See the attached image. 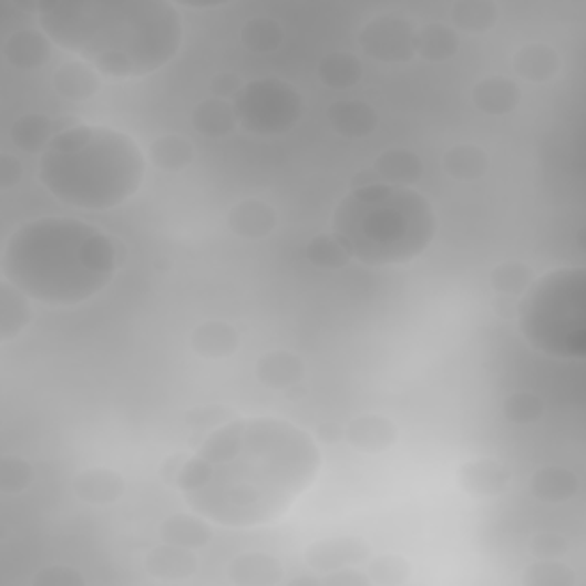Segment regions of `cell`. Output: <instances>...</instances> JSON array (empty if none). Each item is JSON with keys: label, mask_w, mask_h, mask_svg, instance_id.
<instances>
[{"label": "cell", "mask_w": 586, "mask_h": 586, "mask_svg": "<svg viewBox=\"0 0 586 586\" xmlns=\"http://www.w3.org/2000/svg\"><path fill=\"white\" fill-rule=\"evenodd\" d=\"M321 463L317 440L300 426L280 418H236L195 446L175 489L209 523L261 527L280 521L315 484Z\"/></svg>", "instance_id": "cell-1"}, {"label": "cell", "mask_w": 586, "mask_h": 586, "mask_svg": "<svg viewBox=\"0 0 586 586\" xmlns=\"http://www.w3.org/2000/svg\"><path fill=\"white\" fill-rule=\"evenodd\" d=\"M32 8L53 44L115 81L158 72L184 42L182 17L165 0H81Z\"/></svg>", "instance_id": "cell-2"}, {"label": "cell", "mask_w": 586, "mask_h": 586, "mask_svg": "<svg viewBox=\"0 0 586 586\" xmlns=\"http://www.w3.org/2000/svg\"><path fill=\"white\" fill-rule=\"evenodd\" d=\"M115 240L76 218H38L14 229L3 250V280L30 300L74 307L106 289L117 270Z\"/></svg>", "instance_id": "cell-3"}, {"label": "cell", "mask_w": 586, "mask_h": 586, "mask_svg": "<svg viewBox=\"0 0 586 586\" xmlns=\"http://www.w3.org/2000/svg\"><path fill=\"white\" fill-rule=\"evenodd\" d=\"M147 156L124 131L79 124L58 133L38 163L40 184L83 212H109L143 188Z\"/></svg>", "instance_id": "cell-4"}, {"label": "cell", "mask_w": 586, "mask_h": 586, "mask_svg": "<svg viewBox=\"0 0 586 586\" xmlns=\"http://www.w3.org/2000/svg\"><path fill=\"white\" fill-rule=\"evenodd\" d=\"M332 234L360 264L403 266L431 248L438 216L415 188L378 182L341 197L332 214Z\"/></svg>", "instance_id": "cell-5"}, {"label": "cell", "mask_w": 586, "mask_h": 586, "mask_svg": "<svg viewBox=\"0 0 586 586\" xmlns=\"http://www.w3.org/2000/svg\"><path fill=\"white\" fill-rule=\"evenodd\" d=\"M586 270L562 266L521 296L515 319L532 349L559 360L586 358Z\"/></svg>", "instance_id": "cell-6"}, {"label": "cell", "mask_w": 586, "mask_h": 586, "mask_svg": "<svg viewBox=\"0 0 586 586\" xmlns=\"http://www.w3.org/2000/svg\"><path fill=\"white\" fill-rule=\"evenodd\" d=\"M238 126L253 135H285L305 115L302 94L287 81L264 76L244 85L232 101Z\"/></svg>", "instance_id": "cell-7"}, {"label": "cell", "mask_w": 586, "mask_h": 586, "mask_svg": "<svg viewBox=\"0 0 586 586\" xmlns=\"http://www.w3.org/2000/svg\"><path fill=\"white\" fill-rule=\"evenodd\" d=\"M415 25L397 14L373 17L360 30V49L376 62L403 64L415 58Z\"/></svg>", "instance_id": "cell-8"}, {"label": "cell", "mask_w": 586, "mask_h": 586, "mask_svg": "<svg viewBox=\"0 0 586 586\" xmlns=\"http://www.w3.org/2000/svg\"><path fill=\"white\" fill-rule=\"evenodd\" d=\"M371 559V545L358 536L323 538L305 549V564L317 573L358 568Z\"/></svg>", "instance_id": "cell-9"}, {"label": "cell", "mask_w": 586, "mask_h": 586, "mask_svg": "<svg viewBox=\"0 0 586 586\" xmlns=\"http://www.w3.org/2000/svg\"><path fill=\"white\" fill-rule=\"evenodd\" d=\"M456 479H459V486L470 497L489 500V497L502 495L508 489L513 472L504 461L484 456V459H474V461L463 463L456 472Z\"/></svg>", "instance_id": "cell-10"}, {"label": "cell", "mask_w": 586, "mask_h": 586, "mask_svg": "<svg viewBox=\"0 0 586 586\" xmlns=\"http://www.w3.org/2000/svg\"><path fill=\"white\" fill-rule=\"evenodd\" d=\"M3 55L6 62L12 69H19V72H38V69H42L51 60L53 42L44 30L21 28L6 40Z\"/></svg>", "instance_id": "cell-11"}, {"label": "cell", "mask_w": 586, "mask_h": 586, "mask_svg": "<svg viewBox=\"0 0 586 586\" xmlns=\"http://www.w3.org/2000/svg\"><path fill=\"white\" fill-rule=\"evenodd\" d=\"M343 440L362 454H383L397 444L399 429L392 420L367 412V415H358L349 422V426L343 429Z\"/></svg>", "instance_id": "cell-12"}, {"label": "cell", "mask_w": 586, "mask_h": 586, "mask_svg": "<svg viewBox=\"0 0 586 586\" xmlns=\"http://www.w3.org/2000/svg\"><path fill=\"white\" fill-rule=\"evenodd\" d=\"M378 111L367 101L358 99H341L330 103L328 109V124L330 128L349 141H362L378 128Z\"/></svg>", "instance_id": "cell-13"}, {"label": "cell", "mask_w": 586, "mask_h": 586, "mask_svg": "<svg viewBox=\"0 0 586 586\" xmlns=\"http://www.w3.org/2000/svg\"><path fill=\"white\" fill-rule=\"evenodd\" d=\"M72 491L85 504L109 506L122 500L126 493V481L111 467H88L74 476Z\"/></svg>", "instance_id": "cell-14"}, {"label": "cell", "mask_w": 586, "mask_h": 586, "mask_svg": "<svg viewBox=\"0 0 586 586\" xmlns=\"http://www.w3.org/2000/svg\"><path fill=\"white\" fill-rule=\"evenodd\" d=\"M227 225L232 234L240 238L259 240L270 236L275 227H278V212L264 199H244L232 206Z\"/></svg>", "instance_id": "cell-15"}, {"label": "cell", "mask_w": 586, "mask_h": 586, "mask_svg": "<svg viewBox=\"0 0 586 586\" xmlns=\"http://www.w3.org/2000/svg\"><path fill=\"white\" fill-rule=\"evenodd\" d=\"M521 96H523L521 85L502 74L486 76L484 81H479L472 90L474 106L491 117H504L513 113L515 109H518Z\"/></svg>", "instance_id": "cell-16"}, {"label": "cell", "mask_w": 586, "mask_h": 586, "mask_svg": "<svg viewBox=\"0 0 586 586\" xmlns=\"http://www.w3.org/2000/svg\"><path fill=\"white\" fill-rule=\"evenodd\" d=\"M227 577L238 586H273L285 579V568L268 553H244L229 562Z\"/></svg>", "instance_id": "cell-17"}, {"label": "cell", "mask_w": 586, "mask_h": 586, "mask_svg": "<svg viewBox=\"0 0 586 586\" xmlns=\"http://www.w3.org/2000/svg\"><path fill=\"white\" fill-rule=\"evenodd\" d=\"M257 378L268 390L287 392L294 385H300L305 378V362L300 356L287 349H275L257 360Z\"/></svg>", "instance_id": "cell-18"}, {"label": "cell", "mask_w": 586, "mask_h": 586, "mask_svg": "<svg viewBox=\"0 0 586 586\" xmlns=\"http://www.w3.org/2000/svg\"><path fill=\"white\" fill-rule=\"evenodd\" d=\"M513 72L530 83L555 81L562 72V55L543 42L525 44L513 55Z\"/></svg>", "instance_id": "cell-19"}, {"label": "cell", "mask_w": 586, "mask_h": 586, "mask_svg": "<svg viewBox=\"0 0 586 586\" xmlns=\"http://www.w3.org/2000/svg\"><path fill=\"white\" fill-rule=\"evenodd\" d=\"M145 568L154 579H161V582H186L197 573L199 562L193 549L163 543V545H156L147 555Z\"/></svg>", "instance_id": "cell-20"}, {"label": "cell", "mask_w": 586, "mask_h": 586, "mask_svg": "<svg viewBox=\"0 0 586 586\" xmlns=\"http://www.w3.org/2000/svg\"><path fill=\"white\" fill-rule=\"evenodd\" d=\"M240 347L238 330L227 321H204L191 335V349L204 360L232 358Z\"/></svg>", "instance_id": "cell-21"}, {"label": "cell", "mask_w": 586, "mask_h": 586, "mask_svg": "<svg viewBox=\"0 0 586 586\" xmlns=\"http://www.w3.org/2000/svg\"><path fill=\"white\" fill-rule=\"evenodd\" d=\"M51 85H53L58 96L79 103V101H88V99L99 94L101 74L92 64H88L83 60H72V62H64L55 69Z\"/></svg>", "instance_id": "cell-22"}, {"label": "cell", "mask_w": 586, "mask_h": 586, "mask_svg": "<svg viewBox=\"0 0 586 586\" xmlns=\"http://www.w3.org/2000/svg\"><path fill=\"white\" fill-rule=\"evenodd\" d=\"M158 534L163 543L186 549H202L212 543L214 527L197 513H175L161 523Z\"/></svg>", "instance_id": "cell-23"}, {"label": "cell", "mask_w": 586, "mask_h": 586, "mask_svg": "<svg viewBox=\"0 0 586 586\" xmlns=\"http://www.w3.org/2000/svg\"><path fill=\"white\" fill-rule=\"evenodd\" d=\"M530 493L538 502L562 504L579 493V476L562 465H545L532 474Z\"/></svg>", "instance_id": "cell-24"}, {"label": "cell", "mask_w": 586, "mask_h": 586, "mask_svg": "<svg viewBox=\"0 0 586 586\" xmlns=\"http://www.w3.org/2000/svg\"><path fill=\"white\" fill-rule=\"evenodd\" d=\"M373 172L378 175V182H383V184L410 186L422 179L424 163L412 150L392 147L376 158Z\"/></svg>", "instance_id": "cell-25"}, {"label": "cell", "mask_w": 586, "mask_h": 586, "mask_svg": "<svg viewBox=\"0 0 586 586\" xmlns=\"http://www.w3.org/2000/svg\"><path fill=\"white\" fill-rule=\"evenodd\" d=\"M191 122L199 135L212 137V141H220V137H227L238 128L234 103L214 96L197 103L193 109Z\"/></svg>", "instance_id": "cell-26"}, {"label": "cell", "mask_w": 586, "mask_h": 586, "mask_svg": "<svg viewBox=\"0 0 586 586\" xmlns=\"http://www.w3.org/2000/svg\"><path fill=\"white\" fill-rule=\"evenodd\" d=\"M32 321L30 298L12 282H0V341L10 343Z\"/></svg>", "instance_id": "cell-27"}, {"label": "cell", "mask_w": 586, "mask_h": 586, "mask_svg": "<svg viewBox=\"0 0 586 586\" xmlns=\"http://www.w3.org/2000/svg\"><path fill=\"white\" fill-rule=\"evenodd\" d=\"M442 167L452 179L472 184L486 177V172L491 167V156L479 145H456L444 152Z\"/></svg>", "instance_id": "cell-28"}, {"label": "cell", "mask_w": 586, "mask_h": 586, "mask_svg": "<svg viewBox=\"0 0 586 586\" xmlns=\"http://www.w3.org/2000/svg\"><path fill=\"white\" fill-rule=\"evenodd\" d=\"M55 135H58L55 122L42 113L23 115L10 128L12 143L25 154H38V152L42 154Z\"/></svg>", "instance_id": "cell-29"}, {"label": "cell", "mask_w": 586, "mask_h": 586, "mask_svg": "<svg viewBox=\"0 0 586 586\" xmlns=\"http://www.w3.org/2000/svg\"><path fill=\"white\" fill-rule=\"evenodd\" d=\"M150 163L156 165L161 172H182L186 169L195 158V147L184 135L177 133H165L152 141L147 150Z\"/></svg>", "instance_id": "cell-30"}, {"label": "cell", "mask_w": 586, "mask_h": 586, "mask_svg": "<svg viewBox=\"0 0 586 586\" xmlns=\"http://www.w3.org/2000/svg\"><path fill=\"white\" fill-rule=\"evenodd\" d=\"M459 53V34L454 28L429 23L415 34V55L426 62H446Z\"/></svg>", "instance_id": "cell-31"}, {"label": "cell", "mask_w": 586, "mask_h": 586, "mask_svg": "<svg viewBox=\"0 0 586 586\" xmlns=\"http://www.w3.org/2000/svg\"><path fill=\"white\" fill-rule=\"evenodd\" d=\"M362 74L364 69L360 58L343 51L326 55L317 66L319 81L330 90H351L362 81Z\"/></svg>", "instance_id": "cell-32"}, {"label": "cell", "mask_w": 586, "mask_h": 586, "mask_svg": "<svg viewBox=\"0 0 586 586\" xmlns=\"http://www.w3.org/2000/svg\"><path fill=\"white\" fill-rule=\"evenodd\" d=\"M500 21V8L491 0H459L452 6V23L461 32L484 34Z\"/></svg>", "instance_id": "cell-33"}, {"label": "cell", "mask_w": 586, "mask_h": 586, "mask_svg": "<svg viewBox=\"0 0 586 586\" xmlns=\"http://www.w3.org/2000/svg\"><path fill=\"white\" fill-rule=\"evenodd\" d=\"M236 418H238V412L232 405H227V403H206V405H197V408L188 410L186 415H184V424H186V429H188V433L193 438L191 444L197 446L199 444V435L204 440L206 435L218 431L220 426L229 424Z\"/></svg>", "instance_id": "cell-34"}, {"label": "cell", "mask_w": 586, "mask_h": 586, "mask_svg": "<svg viewBox=\"0 0 586 586\" xmlns=\"http://www.w3.org/2000/svg\"><path fill=\"white\" fill-rule=\"evenodd\" d=\"M238 38H240V44H244L250 53L266 55V53H273L282 47L285 30L275 19L255 17V19L244 23V28H240V32H238Z\"/></svg>", "instance_id": "cell-35"}, {"label": "cell", "mask_w": 586, "mask_h": 586, "mask_svg": "<svg viewBox=\"0 0 586 586\" xmlns=\"http://www.w3.org/2000/svg\"><path fill=\"white\" fill-rule=\"evenodd\" d=\"M534 282V270L525 261H504L493 268L491 273V287L497 296H513L518 298L523 296L530 285Z\"/></svg>", "instance_id": "cell-36"}, {"label": "cell", "mask_w": 586, "mask_h": 586, "mask_svg": "<svg viewBox=\"0 0 586 586\" xmlns=\"http://www.w3.org/2000/svg\"><path fill=\"white\" fill-rule=\"evenodd\" d=\"M307 259L321 270H341L351 261L349 250L343 248L341 240L335 234H319L309 240L305 248Z\"/></svg>", "instance_id": "cell-37"}, {"label": "cell", "mask_w": 586, "mask_h": 586, "mask_svg": "<svg viewBox=\"0 0 586 586\" xmlns=\"http://www.w3.org/2000/svg\"><path fill=\"white\" fill-rule=\"evenodd\" d=\"M367 577L378 586H401L412 577V564L401 555L373 557L367 562Z\"/></svg>", "instance_id": "cell-38"}, {"label": "cell", "mask_w": 586, "mask_h": 586, "mask_svg": "<svg viewBox=\"0 0 586 586\" xmlns=\"http://www.w3.org/2000/svg\"><path fill=\"white\" fill-rule=\"evenodd\" d=\"M525 586H575L577 577L559 559H538L523 573Z\"/></svg>", "instance_id": "cell-39"}, {"label": "cell", "mask_w": 586, "mask_h": 586, "mask_svg": "<svg viewBox=\"0 0 586 586\" xmlns=\"http://www.w3.org/2000/svg\"><path fill=\"white\" fill-rule=\"evenodd\" d=\"M34 484V467L21 456L0 459V493L21 495Z\"/></svg>", "instance_id": "cell-40"}, {"label": "cell", "mask_w": 586, "mask_h": 586, "mask_svg": "<svg viewBox=\"0 0 586 586\" xmlns=\"http://www.w3.org/2000/svg\"><path fill=\"white\" fill-rule=\"evenodd\" d=\"M504 418L513 424H534L543 418L545 403L538 394L532 392H515L504 399Z\"/></svg>", "instance_id": "cell-41"}, {"label": "cell", "mask_w": 586, "mask_h": 586, "mask_svg": "<svg viewBox=\"0 0 586 586\" xmlns=\"http://www.w3.org/2000/svg\"><path fill=\"white\" fill-rule=\"evenodd\" d=\"M530 553L536 559H559L570 553V541L559 532H538L530 541Z\"/></svg>", "instance_id": "cell-42"}, {"label": "cell", "mask_w": 586, "mask_h": 586, "mask_svg": "<svg viewBox=\"0 0 586 586\" xmlns=\"http://www.w3.org/2000/svg\"><path fill=\"white\" fill-rule=\"evenodd\" d=\"M32 586H85V577L69 566H49L32 575Z\"/></svg>", "instance_id": "cell-43"}, {"label": "cell", "mask_w": 586, "mask_h": 586, "mask_svg": "<svg viewBox=\"0 0 586 586\" xmlns=\"http://www.w3.org/2000/svg\"><path fill=\"white\" fill-rule=\"evenodd\" d=\"M323 586H369L371 579L367 577V573H360L356 568H339V570H330L326 573V577H321Z\"/></svg>", "instance_id": "cell-44"}, {"label": "cell", "mask_w": 586, "mask_h": 586, "mask_svg": "<svg viewBox=\"0 0 586 586\" xmlns=\"http://www.w3.org/2000/svg\"><path fill=\"white\" fill-rule=\"evenodd\" d=\"M23 177V165L17 156L3 154L0 156V191H12Z\"/></svg>", "instance_id": "cell-45"}, {"label": "cell", "mask_w": 586, "mask_h": 586, "mask_svg": "<svg viewBox=\"0 0 586 586\" xmlns=\"http://www.w3.org/2000/svg\"><path fill=\"white\" fill-rule=\"evenodd\" d=\"M244 90V81H240L236 74L232 72H225V74H218L214 81H212V92H214V99H223V101H234L238 96V92Z\"/></svg>", "instance_id": "cell-46"}, {"label": "cell", "mask_w": 586, "mask_h": 586, "mask_svg": "<svg viewBox=\"0 0 586 586\" xmlns=\"http://www.w3.org/2000/svg\"><path fill=\"white\" fill-rule=\"evenodd\" d=\"M186 461H188L186 454H172L169 459H165V463L161 465V479L165 481L167 486H177L179 472H182V467H184Z\"/></svg>", "instance_id": "cell-47"}, {"label": "cell", "mask_w": 586, "mask_h": 586, "mask_svg": "<svg viewBox=\"0 0 586 586\" xmlns=\"http://www.w3.org/2000/svg\"><path fill=\"white\" fill-rule=\"evenodd\" d=\"M315 438H317V440H321L323 444H337L339 440H343V426L326 422V424L317 426V431H315Z\"/></svg>", "instance_id": "cell-48"}, {"label": "cell", "mask_w": 586, "mask_h": 586, "mask_svg": "<svg viewBox=\"0 0 586 586\" xmlns=\"http://www.w3.org/2000/svg\"><path fill=\"white\" fill-rule=\"evenodd\" d=\"M515 309H518V300L513 296H497L495 298V312L502 319H513L515 317Z\"/></svg>", "instance_id": "cell-49"}, {"label": "cell", "mask_w": 586, "mask_h": 586, "mask_svg": "<svg viewBox=\"0 0 586 586\" xmlns=\"http://www.w3.org/2000/svg\"><path fill=\"white\" fill-rule=\"evenodd\" d=\"M369 184H378V175H376V172L373 169H362V172H358V175L351 179V186L353 188H362V186H369Z\"/></svg>", "instance_id": "cell-50"}, {"label": "cell", "mask_w": 586, "mask_h": 586, "mask_svg": "<svg viewBox=\"0 0 586 586\" xmlns=\"http://www.w3.org/2000/svg\"><path fill=\"white\" fill-rule=\"evenodd\" d=\"M305 394H307V390H305L302 385H294V388L287 390V397H289V399H300V397H305Z\"/></svg>", "instance_id": "cell-51"}]
</instances>
